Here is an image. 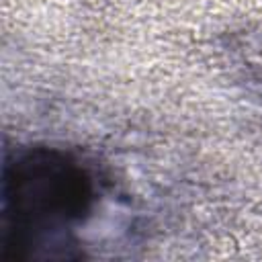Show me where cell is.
Returning a JSON list of instances; mask_svg holds the SVG:
<instances>
[{
  "instance_id": "6da1fadb",
  "label": "cell",
  "mask_w": 262,
  "mask_h": 262,
  "mask_svg": "<svg viewBox=\"0 0 262 262\" xmlns=\"http://www.w3.org/2000/svg\"><path fill=\"white\" fill-rule=\"evenodd\" d=\"M2 201L4 256L33 258L88 215L94 178L72 154L33 147L6 164Z\"/></svg>"
}]
</instances>
